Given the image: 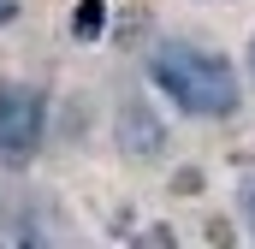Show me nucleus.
Listing matches in <instances>:
<instances>
[{"mask_svg":"<svg viewBox=\"0 0 255 249\" xmlns=\"http://www.w3.org/2000/svg\"><path fill=\"white\" fill-rule=\"evenodd\" d=\"M107 30V0H77L71 12V42H101Z\"/></svg>","mask_w":255,"mask_h":249,"instance_id":"20e7f679","label":"nucleus"},{"mask_svg":"<svg viewBox=\"0 0 255 249\" xmlns=\"http://www.w3.org/2000/svg\"><path fill=\"white\" fill-rule=\"evenodd\" d=\"M172 190H178V196H196V190H202V172H196V166H190V172H178Z\"/></svg>","mask_w":255,"mask_h":249,"instance_id":"423d86ee","label":"nucleus"},{"mask_svg":"<svg viewBox=\"0 0 255 249\" xmlns=\"http://www.w3.org/2000/svg\"><path fill=\"white\" fill-rule=\"evenodd\" d=\"M250 77H255V42H250Z\"/></svg>","mask_w":255,"mask_h":249,"instance_id":"6e6552de","label":"nucleus"},{"mask_svg":"<svg viewBox=\"0 0 255 249\" xmlns=\"http://www.w3.org/2000/svg\"><path fill=\"white\" fill-rule=\"evenodd\" d=\"M18 18V0H0V24H12Z\"/></svg>","mask_w":255,"mask_h":249,"instance_id":"0eeeda50","label":"nucleus"},{"mask_svg":"<svg viewBox=\"0 0 255 249\" xmlns=\"http://www.w3.org/2000/svg\"><path fill=\"white\" fill-rule=\"evenodd\" d=\"M48 136V101L42 89H0V166L24 172Z\"/></svg>","mask_w":255,"mask_h":249,"instance_id":"f03ea898","label":"nucleus"},{"mask_svg":"<svg viewBox=\"0 0 255 249\" xmlns=\"http://www.w3.org/2000/svg\"><path fill=\"white\" fill-rule=\"evenodd\" d=\"M113 142H119L125 160L148 166V160L166 154L172 130H166V119L154 113V101H142V95H119V107H113Z\"/></svg>","mask_w":255,"mask_h":249,"instance_id":"7ed1b4c3","label":"nucleus"},{"mask_svg":"<svg viewBox=\"0 0 255 249\" xmlns=\"http://www.w3.org/2000/svg\"><path fill=\"white\" fill-rule=\"evenodd\" d=\"M148 83L190 119H232L244 107L238 65L202 42H190V36H160L148 48Z\"/></svg>","mask_w":255,"mask_h":249,"instance_id":"f257e3e1","label":"nucleus"},{"mask_svg":"<svg viewBox=\"0 0 255 249\" xmlns=\"http://www.w3.org/2000/svg\"><path fill=\"white\" fill-rule=\"evenodd\" d=\"M202 6H220V0H202Z\"/></svg>","mask_w":255,"mask_h":249,"instance_id":"1a4fd4ad","label":"nucleus"},{"mask_svg":"<svg viewBox=\"0 0 255 249\" xmlns=\"http://www.w3.org/2000/svg\"><path fill=\"white\" fill-rule=\"evenodd\" d=\"M238 220H244V232L255 238V172H244V184H238Z\"/></svg>","mask_w":255,"mask_h":249,"instance_id":"39448f33","label":"nucleus"}]
</instances>
